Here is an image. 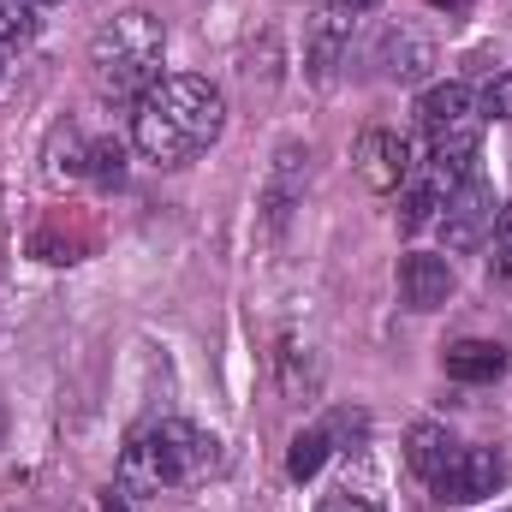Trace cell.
Masks as SVG:
<instances>
[{
	"mask_svg": "<svg viewBox=\"0 0 512 512\" xmlns=\"http://www.w3.org/2000/svg\"><path fill=\"white\" fill-rule=\"evenodd\" d=\"M215 465H221L215 435L197 429V423H185V417H167V423H149L126 447L120 477H126V489H143L149 495V489H191Z\"/></svg>",
	"mask_w": 512,
	"mask_h": 512,
	"instance_id": "3",
	"label": "cell"
},
{
	"mask_svg": "<svg viewBox=\"0 0 512 512\" xmlns=\"http://www.w3.org/2000/svg\"><path fill=\"white\" fill-rule=\"evenodd\" d=\"M453 262L447 256H429V251H417V256H405L399 262V292H405V304L411 310H441L447 298H453Z\"/></svg>",
	"mask_w": 512,
	"mask_h": 512,
	"instance_id": "8",
	"label": "cell"
},
{
	"mask_svg": "<svg viewBox=\"0 0 512 512\" xmlns=\"http://www.w3.org/2000/svg\"><path fill=\"white\" fill-rule=\"evenodd\" d=\"M501 483H507V459L495 447H459V459L447 465V477L435 483V495L465 507V501H489Z\"/></svg>",
	"mask_w": 512,
	"mask_h": 512,
	"instance_id": "5",
	"label": "cell"
},
{
	"mask_svg": "<svg viewBox=\"0 0 512 512\" xmlns=\"http://www.w3.org/2000/svg\"><path fill=\"white\" fill-rule=\"evenodd\" d=\"M387 60H393V66H387L393 78H417V72L435 60V48H429L423 36H393V42H387Z\"/></svg>",
	"mask_w": 512,
	"mask_h": 512,
	"instance_id": "14",
	"label": "cell"
},
{
	"mask_svg": "<svg viewBox=\"0 0 512 512\" xmlns=\"http://www.w3.org/2000/svg\"><path fill=\"white\" fill-rule=\"evenodd\" d=\"M346 42H352V12L334 0V6H322V12H316V24H310V72H316V78H328V72L340 66Z\"/></svg>",
	"mask_w": 512,
	"mask_h": 512,
	"instance_id": "10",
	"label": "cell"
},
{
	"mask_svg": "<svg viewBox=\"0 0 512 512\" xmlns=\"http://www.w3.org/2000/svg\"><path fill=\"white\" fill-rule=\"evenodd\" d=\"M495 215H501V209H495V191L471 173L465 185H453V191H447V203H441V215H435V221H441L447 251L465 256V251H477L483 239H495Z\"/></svg>",
	"mask_w": 512,
	"mask_h": 512,
	"instance_id": "4",
	"label": "cell"
},
{
	"mask_svg": "<svg viewBox=\"0 0 512 512\" xmlns=\"http://www.w3.org/2000/svg\"><path fill=\"white\" fill-rule=\"evenodd\" d=\"M417 120L429 131V143H435V137H453V131H477V102H471V90H465L459 78H447V84H429V90H423Z\"/></svg>",
	"mask_w": 512,
	"mask_h": 512,
	"instance_id": "7",
	"label": "cell"
},
{
	"mask_svg": "<svg viewBox=\"0 0 512 512\" xmlns=\"http://www.w3.org/2000/svg\"><path fill=\"white\" fill-rule=\"evenodd\" d=\"M221 126H227L221 90L191 72H161L131 102V143L161 167H185L191 155H203L221 137Z\"/></svg>",
	"mask_w": 512,
	"mask_h": 512,
	"instance_id": "1",
	"label": "cell"
},
{
	"mask_svg": "<svg viewBox=\"0 0 512 512\" xmlns=\"http://www.w3.org/2000/svg\"><path fill=\"white\" fill-rule=\"evenodd\" d=\"M167 24L155 12H120L90 36V78L108 102H137L161 78Z\"/></svg>",
	"mask_w": 512,
	"mask_h": 512,
	"instance_id": "2",
	"label": "cell"
},
{
	"mask_svg": "<svg viewBox=\"0 0 512 512\" xmlns=\"http://www.w3.org/2000/svg\"><path fill=\"white\" fill-rule=\"evenodd\" d=\"M405 459H411V471H417V477L435 489V483L447 477V465L459 459V441H453L441 423H417V429L405 435Z\"/></svg>",
	"mask_w": 512,
	"mask_h": 512,
	"instance_id": "9",
	"label": "cell"
},
{
	"mask_svg": "<svg viewBox=\"0 0 512 512\" xmlns=\"http://www.w3.org/2000/svg\"><path fill=\"white\" fill-rule=\"evenodd\" d=\"M120 161H126V149L120 143H90V173L108 185V179H120Z\"/></svg>",
	"mask_w": 512,
	"mask_h": 512,
	"instance_id": "19",
	"label": "cell"
},
{
	"mask_svg": "<svg viewBox=\"0 0 512 512\" xmlns=\"http://www.w3.org/2000/svg\"><path fill=\"white\" fill-rule=\"evenodd\" d=\"M495 274L512 280V203L495 215Z\"/></svg>",
	"mask_w": 512,
	"mask_h": 512,
	"instance_id": "18",
	"label": "cell"
},
{
	"mask_svg": "<svg viewBox=\"0 0 512 512\" xmlns=\"http://www.w3.org/2000/svg\"><path fill=\"white\" fill-rule=\"evenodd\" d=\"M483 114H489V120H512V72H501V78L483 84Z\"/></svg>",
	"mask_w": 512,
	"mask_h": 512,
	"instance_id": "17",
	"label": "cell"
},
{
	"mask_svg": "<svg viewBox=\"0 0 512 512\" xmlns=\"http://www.w3.org/2000/svg\"><path fill=\"white\" fill-rule=\"evenodd\" d=\"M24 6H30V12H54L60 0H24Z\"/></svg>",
	"mask_w": 512,
	"mask_h": 512,
	"instance_id": "22",
	"label": "cell"
},
{
	"mask_svg": "<svg viewBox=\"0 0 512 512\" xmlns=\"http://www.w3.org/2000/svg\"><path fill=\"white\" fill-rule=\"evenodd\" d=\"M316 512H382V507H376L370 495H328Z\"/></svg>",
	"mask_w": 512,
	"mask_h": 512,
	"instance_id": "20",
	"label": "cell"
},
{
	"mask_svg": "<svg viewBox=\"0 0 512 512\" xmlns=\"http://www.w3.org/2000/svg\"><path fill=\"white\" fill-rule=\"evenodd\" d=\"M304 167V149H280V161H274V185H268V215L274 221H286V203H292V173Z\"/></svg>",
	"mask_w": 512,
	"mask_h": 512,
	"instance_id": "15",
	"label": "cell"
},
{
	"mask_svg": "<svg viewBox=\"0 0 512 512\" xmlns=\"http://www.w3.org/2000/svg\"><path fill=\"white\" fill-rule=\"evenodd\" d=\"M441 203H447V185L423 167V173H411L405 185H399V233H423L435 215H441Z\"/></svg>",
	"mask_w": 512,
	"mask_h": 512,
	"instance_id": "11",
	"label": "cell"
},
{
	"mask_svg": "<svg viewBox=\"0 0 512 512\" xmlns=\"http://www.w3.org/2000/svg\"><path fill=\"white\" fill-rule=\"evenodd\" d=\"M0 84H6V48H0Z\"/></svg>",
	"mask_w": 512,
	"mask_h": 512,
	"instance_id": "23",
	"label": "cell"
},
{
	"mask_svg": "<svg viewBox=\"0 0 512 512\" xmlns=\"http://www.w3.org/2000/svg\"><path fill=\"white\" fill-rule=\"evenodd\" d=\"M30 36H36L30 6H24V0H0V48H18V42H30Z\"/></svg>",
	"mask_w": 512,
	"mask_h": 512,
	"instance_id": "16",
	"label": "cell"
},
{
	"mask_svg": "<svg viewBox=\"0 0 512 512\" xmlns=\"http://www.w3.org/2000/svg\"><path fill=\"white\" fill-rule=\"evenodd\" d=\"M0 512H18V507H0Z\"/></svg>",
	"mask_w": 512,
	"mask_h": 512,
	"instance_id": "24",
	"label": "cell"
},
{
	"mask_svg": "<svg viewBox=\"0 0 512 512\" xmlns=\"http://www.w3.org/2000/svg\"><path fill=\"white\" fill-rule=\"evenodd\" d=\"M447 376L453 382H501L507 352L495 340H459V346H447Z\"/></svg>",
	"mask_w": 512,
	"mask_h": 512,
	"instance_id": "12",
	"label": "cell"
},
{
	"mask_svg": "<svg viewBox=\"0 0 512 512\" xmlns=\"http://www.w3.org/2000/svg\"><path fill=\"white\" fill-rule=\"evenodd\" d=\"M411 173H417V161H411V143H405L399 131L370 126L358 137V179H364L370 191H399Z\"/></svg>",
	"mask_w": 512,
	"mask_h": 512,
	"instance_id": "6",
	"label": "cell"
},
{
	"mask_svg": "<svg viewBox=\"0 0 512 512\" xmlns=\"http://www.w3.org/2000/svg\"><path fill=\"white\" fill-rule=\"evenodd\" d=\"M346 12H370V6H382V0H340Z\"/></svg>",
	"mask_w": 512,
	"mask_h": 512,
	"instance_id": "21",
	"label": "cell"
},
{
	"mask_svg": "<svg viewBox=\"0 0 512 512\" xmlns=\"http://www.w3.org/2000/svg\"><path fill=\"white\" fill-rule=\"evenodd\" d=\"M328 453H334V429H298L292 447H286V471H292V483H310V477L328 465Z\"/></svg>",
	"mask_w": 512,
	"mask_h": 512,
	"instance_id": "13",
	"label": "cell"
}]
</instances>
